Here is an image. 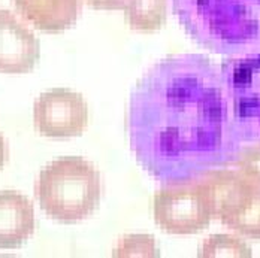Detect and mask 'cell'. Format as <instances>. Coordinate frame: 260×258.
Returning a JSON list of instances; mask_svg holds the SVG:
<instances>
[{"label":"cell","instance_id":"obj_1","mask_svg":"<svg viewBox=\"0 0 260 258\" xmlns=\"http://www.w3.org/2000/svg\"><path fill=\"white\" fill-rule=\"evenodd\" d=\"M126 133L139 167L165 185L231 166L244 148L220 66L191 52L158 60L136 81Z\"/></svg>","mask_w":260,"mask_h":258},{"label":"cell","instance_id":"obj_2","mask_svg":"<svg viewBox=\"0 0 260 258\" xmlns=\"http://www.w3.org/2000/svg\"><path fill=\"white\" fill-rule=\"evenodd\" d=\"M172 11L185 33L214 54L260 47V0H172Z\"/></svg>","mask_w":260,"mask_h":258},{"label":"cell","instance_id":"obj_3","mask_svg":"<svg viewBox=\"0 0 260 258\" xmlns=\"http://www.w3.org/2000/svg\"><path fill=\"white\" fill-rule=\"evenodd\" d=\"M104 185L98 167L79 155L48 163L38 176L35 194L47 216L61 224L90 218L101 205Z\"/></svg>","mask_w":260,"mask_h":258},{"label":"cell","instance_id":"obj_4","mask_svg":"<svg viewBox=\"0 0 260 258\" xmlns=\"http://www.w3.org/2000/svg\"><path fill=\"white\" fill-rule=\"evenodd\" d=\"M220 70L239 140L260 143V47L226 58Z\"/></svg>","mask_w":260,"mask_h":258},{"label":"cell","instance_id":"obj_5","mask_svg":"<svg viewBox=\"0 0 260 258\" xmlns=\"http://www.w3.org/2000/svg\"><path fill=\"white\" fill-rule=\"evenodd\" d=\"M153 218L163 232L188 236L204 232L212 221V209L202 181L166 183L153 197Z\"/></svg>","mask_w":260,"mask_h":258},{"label":"cell","instance_id":"obj_6","mask_svg":"<svg viewBox=\"0 0 260 258\" xmlns=\"http://www.w3.org/2000/svg\"><path fill=\"white\" fill-rule=\"evenodd\" d=\"M88 123L87 100L71 88H51L42 93L33 104V124L44 137H78L87 130Z\"/></svg>","mask_w":260,"mask_h":258},{"label":"cell","instance_id":"obj_7","mask_svg":"<svg viewBox=\"0 0 260 258\" xmlns=\"http://www.w3.org/2000/svg\"><path fill=\"white\" fill-rule=\"evenodd\" d=\"M41 58V42L15 14L0 9V73L23 75Z\"/></svg>","mask_w":260,"mask_h":258},{"label":"cell","instance_id":"obj_8","mask_svg":"<svg viewBox=\"0 0 260 258\" xmlns=\"http://www.w3.org/2000/svg\"><path fill=\"white\" fill-rule=\"evenodd\" d=\"M208 191L212 219L226 226L250 197L254 182L245 178L239 170L214 169L199 178Z\"/></svg>","mask_w":260,"mask_h":258},{"label":"cell","instance_id":"obj_9","mask_svg":"<svg viewBox=\"0 0 260 258\" xmlns=\"http://www.w3.org/2000/svg\"><path fill=\"white\" fill-rule=\"evenodd\" d=\"M36 229L35 207L20 191H0V249H18Z\"/></svg>","mask_w":260,"mask_h":258},{"label":"cell","instance_id":"obj_10","mask_svg":"<svg viewBox=\"0 0 260 258\" xmlns=\"http://www.w3.org/2000/svg\"><path fill=\"white\" fill-rule=\"evenodd\" d=\"M17 14L39 31L57 34L75 26L81 0H12Z\"/></svg>","mask_w":260,"mask_h":258},{"label":"cell","instance_id":"obj_11","mask_svg":"<svg viewBox=\"0 0 260 258\" xmlns=\"http://www.w3.org/2000/svg\"><path fill=\"white\" fill-rule=\"evenodd\" d=\"M124 21L139 33H156L168 21V0H127Z\"/></svg>","mask_w":260,"mask_h":258},{"label":"cell","instance_id":"obj_12","mask_svg":"<svg viewBox=\"0 0 260 258\" xmlns=\"http://www.w3.org/2000/svg\"><path fill=\"white\" fill-rule=\"evenodd\" d=\"M201 258H250L253 257V251L250 245L244 240L242 236L217 233L208 236L198 252Z\"/></svg>","mask_w":260,"mask_h":258},{"label":"cell","instance_id":"obj_13","mask_svg":"<svg viewBox=\"0 0 260 258\" xmlns=\"http://www.w3.org/2000/svg\"><path fill=\"white\" fill-rule=\"evenodd\" d=\"M232 232L239 236L260 240V185L254 183L250 197L247 199L245 205L239 209V212L226 224Z\"/></svg>","mask_w":260,"mask_h":258},{"label":"cell","instance_id":"obj_14","mask_svg":"<svg viewBox=\"0 0 260 258\" xmlns=\"http://www.w3.org/2000/svg\"><path fill=\"white\" fill-rule=\"evenodd\" d=\"M112 257H160V249L157 246L156 237L147 233H132L123 236L112 249Z\"/></svg>","mask_w":260,"mask_h":258},{"label":"cell","instance_id":"obj_15","mask_svg":"<svg viewBox=\"0 0 260 258\" xmlns=\"http://www.w3.org/2000/svg\"><path fill=\"white\" fill-rule=\"evenodd\" d=\"M235 164L245 178L260 185V143L242 148Z\"/></svg>","mask_w":260,"mask_h":258},{"label":"cell","instance_id":"obj_16","mask_svg":"<svg viewBox=\"0 0 260 258\" xmlns=\"http://www.w3.org/2000/svg\"><path fill=\"white\" fill-rule=\"evenodd\" d=\"M87 6L96 11H118L123 9L127 0H84Z\"/></svg>","mask_w":260,"mask_h":258},{"label":"cell","instance_id":"obj_17","mask_svg":"<svg viewBox=\"0 0 260 258\" xmlns=\"http://www.w3.org/2000/svg\"><path fill=\"white\" fill-rule=\"evenodd\" d=\"M9 158V151H8V143L3 137V134L0 133V170L5 167L6 161Z\"/></svg>","mask_w":260,"mask_h":258}]
</instances>
